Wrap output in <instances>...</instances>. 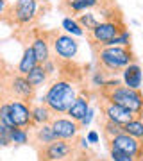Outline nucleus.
Returning a JSON list of instances; mask_svg holds the SVG:
<instances>
[{
  "mask_svg": "<svg viewBox=\"0 0 143 161\" xmlns=\"http://www.w3.org/2000/svg\"><path fill=\"white\" fill-rule=\"evenodd\" d=\"M100 97L106 100H111L114 104H120L129 111H132L138 118H141L143 115V93L140 90L129 88L125 84H122L118 79H107V82L104 86L98 88Z\"/></svg>",
  "mask_w": 143,
  "mask_h": 161,
  "instance_id": "nucleus-1",
  "label": "nucleus"
},
{
  "mask_svg": "<svg viewBox=\"0 0 143 161\" xmlns=\"http://www.w3.org/2000/svg\"><path fill=\"white\" fill-rule=\"evenodd\" d=\"M75 98H77L75 86L66 79H59L54 80L48 86L45 97H43V102L50 108L54 115H63V113H68L72 104L75 102Z\"/></svg>",
  "mask_w": 143,
  "mask_h": 161,
  "instance_id": "nucleus-2",
  "label": "nucleus"
},
{
  "mask_svg": "<svg viewBox=\"0 0 143 161\" xmlns=\"http://www.w3.org/2000/svg\"><path fill=\"white\" fill-rule=\"evenodd\" d=\"M97 61L106 74H118L124 72L125 66L134 63V54L131 47L106 45L97 52Z\"/></svg>",
  "mask_w": 143,
  "mask_h": 161,
  "instance_id": "nucleus-3",
  "label": "nucleus"
},
{
  "mask_svg": "<svg viewBox=\"0 0 143 161\" xmlns=\"http://www.w3.org/2000/svg\"><path fill=\"white\" fill-rule=\"evenodd\" d=\"M38 9H40V0H16L13 6H9L2 20H6L11 25L16 23V25L25 27V25L34 23V20L40 16Z\"/></svg>",
  "mask_w": 143,
  "mask_h": 161,
  "instance_id": "nucleus-4",
  "label": "nucleus"
},
{
  "mask_svg": "<svg viewBox=\"0 0 143 161\" xmlns=\"http://www.w3.org/2000/svg\"><path fill=\"white\" fill-rule=\"evenodd\" d=\"M48 40H50V47L54 54L61 61H74V58L79 54V43L72 34L68 32H47Z\"/></svg>",
  "mask_w": 143,
  "mask_h": 161,
  "instance_id": "nucleus-5",
  "label": "nucleus"
},
{
  "mask_svg": "<svg viewBox=\"0 0 143 161\" xmlns=\"http://www.w3.org/2000/svg\"><path fill=\"white\" fill-rule=\"evenodd\" d=\"M124 29H125V25H124L122 20H104L88 34H90L91 43H98V45L104 47L109 45V41L114 40Z\"/></svg>",
  "mask_w": 143,
  "mask_h": 161,
  "instance_id": "nucleus-6",
  "label": "nucleus"
},
{
  "mask_svg": "<svg viewBox=\"0 0 143 161\" xmlns=\"http://www.w3.org/2000/svg\"><path fill=\"white\" fill-rule=\"evenodd\" d=\"M98 108L102 111V116L104 118H107V120L114 122V124H118V125H125L129 124L131 120L138 118L132 111H129L127 108L120 106V104H114L111 100H106V98H98Z\"/></svg>",
  "mask_w": 143,
  "mask_h": 161,
  "instance_id": "nucleus-7",
  "label": "nucleus"
},
{
  "mask_svg": "<svg viewBox=\"0 0 143 161\" xmlns=\"http://www.w3.org/2000/svg\"><path fill=\"white\" fill-rule=\"evenodd\" d=\"M36 150H38L40 161H59V159H68V156H72L74 145L66 140H56L52 143L38 147Z\"/></svg>",
  "mask_w": 143,
  "mask_h": 161,
  "instance_id": "nucleus-8",
  "label": "nucleus"
},
{
  "mask_svg": "<svg viewBox=\"0 0 143 161\" xmlns=\"http://www.w3.org/2000/svg\"><path fill=\"white\" fill-rule=\"evenodd\" d=\"M109 147H114V149L122 150L129 156H134L138 159L143 158V140H138L127 132H120L118 136H114L113 140L107 142V149Z\"/></svg>",
  "mask_w": 143,
  "mask_h": 161,
  "instance_id": "nucleus-9",
  "label": "nucleus"
},
{
  "mask_svg": "<svg viewBox=\"0 0 143 161\" xmlns=\"http://www.w3.org/2000/svg\"><path fill=\"white\" fill-rule=\"evenodd\" d=\"M50 125L54 127L57 138L59 140H66V142H74L77 138L79 131L82 129L79 122L72 120L70 116H54L50 122Z\"/></svg>",
  "mask_w": 143,
  "mask_h": 161,
  "instance_id": "nucleus-10",
  "label": "nucleus"
},
{
  "mask_svg": "<svg viewBox=\"0 0 143 161\" xmlns=\"http://www.w3.org/2000/svg\"><path fill=\"white\" fill-rule=\"evenodd\" d=\"M11 111H13V118L16 127H36L32 122V106L22 98H13L11 100Z\"/></svg>",
  "mask_w": 143,
  "mask_h": 161,
  "instance_id": "nucleus-11",
  "label": "nucleus"
},
{
  "mask_svg": "<svg viewBox=\"0 0 143 161\" xmlns=\"http://www.w3.org/2000/svg\"><path fill=\"white\" fill-rule=\"evenodd\" d=\"M9 90H11V93L16 98H22V100H25V102H29V104L32 102V98H34V95H36V88L29 82V79L25 75L18 74V72L11 77Z\"/></svg>",
  "mask_w": 143,
  "mask_h": 161,
  "instance_id": "nucleus-12",
  "label": "nucleus"
},
{
  "mask_svg": "<svg viewBox=\"0 0 143 161\" xmlns=\"http://www.w3.org/2000/svg\"><path fill=\"white\" fill-rule=\"evenodd\" d=\"M32 129H34L32 142H34L36 149H38V147H43V145H47V143H52V142H56V140H59L57 134H56V131H54V127H52L50 124L36 125V127H32Z\"/></svg>",
  "mask_w": 143,
  "mask_h": 161,
  "instance_id": "nucleus-13",
  "label": "nucleus"
},
{
  "mask_svg": "<svg viewBox=\"0 0 143 161\" xmlns=\"http://www.w3.org/2000/svg\"><path fill=\"white\" fill-rule=\"evenodd\" d=\"M30 47H32V50H34L36 58H38V61L40 63H45V61H48L50 58V40H48V36L45 34H38L32 38V43H30Z\"/></svg>",
  "mask_w": 143,
  "mask_h": 161,
  "instance_id": "nucleus-14",
  "label": "nucleus"
},
{
  "mask_svg": "<svg viewBox=\"0 0 143 161\" xmlns=\"http://www.w3.org/2000/svg\"><path fill=\"white\" fill-rule=\"evenodd\" d=\"M122 77H124V84H125V86L134 88V90H140V86H141V80H143L141 66L134 61V63H131L129 66H125V68H124Z\"/></svg>",
  "mask_w": 143,
  "mask_h": 161,
  "instance_id": "nucleus-15",
  "label": "nucleus"
},
{
  "mask_svg": "<svg viewBox=\"0 0 143 161\" xmlns=\"http://www.w3.org/2000/svg\"><path fill=\"white\" fill-rule=\"evenodd\" d=\"M88 113H90V100H88V97H84V95H77L75 102L72 104V108L68 109L66 115H68L72 120H75V122H79L80 124Z\"/></svg>",
  "mask_w": 143,
  "mask_h": 161,
  "instance_id": "nucleus-16",
  "label": "nucleus"
},
{
  "mask_svg": "<svg viewBox=\"0 0 143 161\" xmlns=\"http://www.w3.org/2000/svg\"><path fill=\"white\" fill-rule=\"evenodd\" d=\"M38 64H40V61H38V58H36L32 47L29 45V47L23 48V54H22L20 63H18V66H16V72H18V74H22V75H27L29 72H30V70H34Z\"/></svg>",
  "mask_w": 143,
  "mask_h": 161,
  "instance_id": "nucleus-17",
  "label": "nucleus"
},
{
  "mask_svg": "<svg viewBox=\"0 0 143 161\" xmlns=\"http://www.w3.org/2000/svg\"><path fill=\"white\" fill-rule=\"evenodd\" d=\"M63 9L66 13H74V14H80L84 11H90L93 7L100 6V0H63Z\"/></svg>",
  "mask_w": 143,
  "mask_h": 161,
  "instance_id": "nucleus-18",
  "label": "nucleus"
},
{
  "mask_svg": "<svg viewBox=\"0 0 143 161\" xmlns=\"http://www.w3.org/2000/svg\"><path fill=\"white\" fill-rule=\"evenodd\" d=\"M54 118V113L50 111V108L45 102L32 106V122L34 125H43V124H50Z\"/></svg>",
  "mask_w": 143,
  "mask_h": 161,
  "instance_id": "nucleus-19",
  "label": "nucleus"
},
{
  "mask_svg": "<svg viewBox=\"0 0 143 161\" xmlns=\"http://www.w3.org/2000/svg\"><path fill=\"white\" fill-rule=\"evenodd\" d=\"M25 77H27L29 82H30V84H32V86L38 90L40 86H43V84L47 82V79H48V74H47V70L43 68V64L40 63L34 70H30V72L25 75Z\"/></svg>",
  "mask_w": 143,
  "mask_h": 161,
  "instance_id": "nucleus-20",
  "label": "nucleus"
},
{
  "mask_svg": "<svg viewBox=\"0 0 143 161\" xmlns=\"http://www.w3.org/2000/svg\"><path fill=\"white\" fill-rule=\"evenodd\" d=\"M120 132H124V125H118V124H114V122L107 120V118L102 120V134L106 138V143L109 140H113L114 136H118Z\"/></svg>",
  "mask_w": 143,
  "mask_h": 161,
  "instance_id": "nucleus-21",
  "label": "nucleus"
},
{
  "mask_svg": "<svg viewBox=\"0 0 143 161\" xmlns=\"http://www.w3.org/2000/svg\"><path fill=\"white\" fill-rule=\"evenodd\" d=\"M63 29H64V32H68V34H72V36H84V29H82V25H80L79 22H77V18H72V16H66V18H63Z\"/></svg>",
  "mask_w": 143,
  "mask_h": 161,
  "instance_id": "nucleus-22",
  "label": "nucleus"
},
{
  "mask_svg": "<svg viewBox=\"0 0 143 161\" xmlns=\"http://www.w3.org/2000/svg\"><path fill=\"white\" fill-rule=\"evenodd\" d=\"M77 22L82 25V29H86V32H91L95 27H97L98 23V18L93 14V13H90V11H84V13H80L79 16H77Z\"/></svg>",
  "mask_w": 143,
  "mask_h": 161,
  "instance_id": "nucleus-23",
  "label": "nucleus"
},
{
  "mask_svg": "<svg viewBox=\"0 0 143 161\" xmlns=\"http://www.w3.org/2000/svg\"><path fill=\"white\" fill-rule=\"evenodd\" d=\"M124 132L131 134V136H134V138H138V140H143V120L141 118L131 120L129 124L124 125Z\"/></svg>",
  "mask_w": 143,
  "mask_h": 161,
  "instance_id": "nucleus-24",
  "label": "nucleus"
},
{
  "mask_svg": "<svg viewBox=\"0 0 143 161\" xmlns=\"http://www.w3.org/2000/svg\"><path fill=\"white\" fill-rule=\"evenodd\" d=\"M29 140H30V134H29L27 129H23V127L11 129V143L13 145H27Z\"/></svg>",
  "mask_w": 143,
  "mask_h": 161,
  "instance_id": "nucleus-25",
  "label": "nucleus"
},
{
  "mask_svg": "<svg viewBox=\"0 0 143 161\" xmlns=\"http://www.w3.org/2000/svg\"><path fill=\"white\" fill-rule=\"evenodd\" d=\"M0 120L4 122L7 127H11V129H14V127H16L14 118H13V111H11V102L0 104Z\"/></svg>",
  "mask_w": 143,
  "mask_h": 161,
  "instance_id": "nucleus-26",
  "label": "nucleus"
},
{
  "mask_svg": "<svg viewBox=\"0 0 143 161\" xmlns=\"http://www.w3.org/2000/svg\"><path fill=\"white\" fill-rule=\"evenodd\" d=\"M109 158H111V161H143V158L138 159L134 156H129L125 152H122V150L114 149V147H109Z\"/></svg>",
  "mask_w": 143,
  "mask_h": 161,
  "instance_id": "nucleus-27",
  "label": "nucleus"
},
{
  "mask_svg": "<svg viewBox=\"0 0 143 161\" xmlns=\"http://www.w3.org/2000/svg\"><path fill=\"white\" fill-rule=\"evenodd\" d=\"M109 45H122V47H131V32L127 29H124L120 34L116 36L114 40L109 41ZM106 47V45H104Z\"/></svg>",
  "mask_w": 143,
  "mask_h": 161,
  "instance_id": "nucleus-28",
  "label": "nucleus"
},
{
  "mask_svg": "<svg viewBox=\"0 0 143 161\" xmlns=\"http://www.w3.org/2000/svg\"><path fill=\"white\" fill-rule=\"evenodd\" d=\"M43 64V68L47 70V74H48V77H50V75H54L57 72V68H56V63H54V61H52V59H48V61H45V63H41Z\"/></svg>",
  "mask_w": 143,
  "mask_h": 161,
  "instance_id": "nucleus-29",
  "label": "nucleus"
},
{
  "mask_svg": "<svg viewBox=\"0 0 143 161\" xmlns=\"http://www.w3.org/2000/svg\"><path fill=\"white\" fill-rule=\"evenodd\" d=\"M86 140H88V143H98L97 131H90V132H88V136H86Z\"/></svg>",
  "mask_w": 143,
  "mask_h": 161,
  "instance_id": "nucleus-30",
  "label": "nucleus"
},
{
  "mask_svg": "<svg viewBox=\"0 0 143 161\" xmlns=\"http://www.w3.org/2000/svg\"><path fill=\"white\" fill-rule=\"evenodd\" d=\"M7 9H9V2L7 0H0V18H4Z\"/></svg>",
  "mask_w": 143,
  "mask_h": 161,
  "instance_id": "nucleus-31",
  "label": "nucleus"
},
{
  "mask_svg": "<svg viewBox=\"0 0 143 161\" xmlns=\"http://www.w3.org/2000/svg\"><path fill=\"white\" fill-rule=\"evenodd\" d=\"M91 118H93V111L90 109V113L84 116V120L80 122V127H86V125H90V122H91Z\"/></svg>",
  "mask_w": 143,
  "mask_h": 161,
  "instance_id": "nucleus-32",
  "label": "nucleus"
},
{
  "mask_svg": "<svg viewBox=\"0 0 143 161\" xmlns=\"http://www.w3.org/2000/svg\"><path fill=\"white\" fill-rule=\"evenodd\" d=\"M40 4H45V6H50V0H40Z\"/></svg>",
  "mask_w": 143,
  "mask_h": 161,
  "instance_id": "nucleus-33",
  "label": "nucleus"
},
{
  "mask_svg": "<svg viewBox=\"0 0 143 161\" xmlns=\"http://www.w3.org/2000/svg\"><path fill=\"white\" fill-rule=\"evenodd\" d=\"M0 90H2V80H0Z\"/></svg>",
  "mask_w": 143,
  "mask_h": 161,
  "instance_id": "nucleus-34",
  "label": "nucleus"
},
{
  "mask_svg": "<svg viewBox=\"0 0 143 161\" xmlns=\"http://www.w3.org/2000/svg\"><path fill=\"white\" fill-rule=\"evenodd\" d=\"M59 161H66V159H59Z\"/></svg>",
  "mask_w": 143,
  "mask_h": 161,
  "instance_id": "nucleus-35",
  "label": "nucleus"
}]
</instances>
